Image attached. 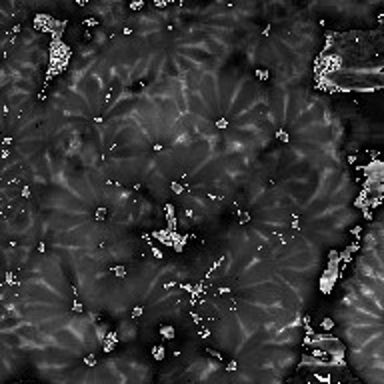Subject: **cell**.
I'll return each mask as SVG.
<instances>
[{
    "label": "cell",
    "mask_w": 384,
    "mask_h": 384,
    "mask_svg": "<svg viewBox=\"0 0 384 384\" xmlns=\"http://www.w3.org/2000/svg\"><path fill=\"white\" fill-rule=\"evenodd\" d=\"M46 250V244L44 242H38V252H44Z\"/></svg>",
    "instance_id": "31"
},
{
    "label": "cell",
    "mask_w": 384,
    "mask_h": 384,
    "mask_svg": "<svg viewBox=\"0 0 384 384\" xmlns=\"http://www.w3.org/2000/svg\"><path fill=\"white\" fill-rule=\"evenodd\" d=\"M142 314H144V306H134L130 316H132V318H138V316H142Z\"/></svg>",
    "instance_id": "14"
},
{
    "label": "cell",
    "mask_w": 384,
    "mask_h": 384,
    "mask_svg": "<svg viewBox=\"0 0 384 384\" xmlns=\"http://www.w3.org/2000/svg\"><path fill=\"white\" fill-rule=\"evenodd\" d=\"M334 326H336V320L334 318H322V320H320V328H322L324 332H330Z\"/></svg>",
    "instance_id": "6"
},
{
    "label": "cell",
    "mask_w": 384,
    "mask_h": 384,
    "mask_svg": "<svg viewBox=\"0 0 384 384\" xmlns=\"http://www.w3.org/2000/svg\"><path fill=\"white\" fill-rule=\"evenodd\" d=\"M206 352H208L210 356L214 358V360H218V362H222V360H224V354H222V352H218L216 348H210V346H208V348H206Z\"/></svg>",
    "instance_id": "10"
},
{
    "label": "cell",
    "mask_w": 384,
    "mask_h": 384,
    "mask_svg": "<svg viewBox=\"0 0 384 384\" xmlns=\"http://www.w3.org/2000/svg\"><path fill=\"white\" fill-rule=\"evenodd\" d=\"M152 254L156 256V258H162V256H164V254H162V250H158L156 246H152Z\"/></svg>",
    "instance_id": "28"
},
{
    "label": "cell",
    "mask_w": 384,
    "mask_h": 384,
    "mask_svg": "<svg viewBox=\"0 0 384 384\" xmlns=\"http://www.w3.org/2000/svg\"><path fill=\"white\" fill-rule=\"evenodd\" d=\"M360 248H362V240H354L350 246H346V250L350 252V254H356V252H360Z\"/></svg>",
    "instance_id": "9"
},
{
    "label": "cell",
    "mask_w": 384,
    "mask_h": 384,
    "mask_svg": "<svg viewBox=\"0 0 384 384\" xmlns=\"http://www.w3.org/2000/svg\"><path fill=\"white\" fill-rule=\"evenodd\" d=\"M216 128H228V120H226V118H218V120H216Z\"/></svg>",
    "instance_id": "20"
},
{
    "label": "cell",
    "mask_w": 384,
    "mask_h": 384,
    "mask_svg": "<svg viewBox=\"0 0 384 384\" xmlns=\"http://www.w3.org/2000/svg\"><path fill=\"white\" fill-rule=\"evenodd\" d=\"M162 150H164L162 142H152V152H162Z\"/></svg>",
    "instance_id": "22"
},
{
    "label": "cell",
    "mask_w": 384,
    "mask_h": 384,
    "mask_svg": "<svg viewBox=\"0 0 384 384\" xmlns=\"http://www.w3.org/2000/svg\"><path fill=\"white\" fill-rule=\"evenodd\" d=\"M302 322H304V326H306V324H310V322H312V316H310V314H304Z\"/></svg>",
    "instance_id": "30"
},
{
    "label": "cell",
    "mask_w": 384,
    "mask_h": 384,
    "mask_svg": "<svg viewBox=\"0 0 384 384\" xmlns=\"http://www.w3.org/2000/svg\"><path fill=\"white\" fill-rule=\"evenodd\" d=\"M254 76L258 78V80H262V82H264V80H270V70L268 68H256L254 70Z\"/></svg>",
    "instance_id": "7"
},
{
    "label": "cell",
    "mask_w": 384,
    "mask_h": 384,
    "mask_svg": "<svg viewBox=\"0 0 384 384\" xmlns=\"http://www.w3.org/2000/svg\"><path fill=\"white\" fill-rule=\"evenodd\" d=\"M106 218V208H98L96 210V220H104Z\"/></svg>",
    "instance_id": "21"
},
{
    "label": "cell",
    "mask_w": 384,
    "mask_h": 384,
    "mask_svg": "<svg viewBox=\"0 0 384 384\" xmlns=\"http://www.w3.org/2000/svg\"><path fill=\"white\" fill-rule=\"evenodd\" d=\"M158 334L162 340H174L176 338V328L172 326V324H162V326L158 328Z\"/></svg>",
    "instance_id": "2"
},
{
    "label": "cell",
    "mask_w": 384,
    "mask_h": 384,
    "mask_svg": "<svg viewBox=\"0 0 384 384\" xmlns=\"http://www.w3.org/2000/svg\"><path fill=\"white\" fill-rule=\"evenodd\" d=\"M338 276H340L338 270L326 268V272L320 276V292H322V294H330L332 288L336 286V278H338Z\"/></svg>",
    "instance_id": "1"
},
{
    "label": "cell",
    "mask_w": 384,
    "mask_h": 384,
    "mask_svg": "<svg viewBox=\"0 0 384 384\" xmlns=\"http://www.w3.org/2000/svg\"><path fill=\"white\" fill-rule=\"evenodd\" d=\"M290 228H292V230H300V228H302V222H300V218H298V214H296V212L292 214V220H290Z\"/></svg>",
    "instance_id": "11"
},
{
    "label": "cell",
    "mask_w": 384,
    "mask_h": 384,
    "mask_svg": "<svg viewBox=\"0 0 384 384\" xmlns=\"http://www.w3.org/2000/svg\"><path fill=\"white\" fill-rule=\"evenodd\" d=\"M238 370V362L236 360H230L228 364H226V372H236Z\"/></svg>",
    "instance_id": "15"
},
{
    "label": "cell",
    "mask_w": 384,
    "mask_h": 384,
    "mask_svg": "<svg viewBox=\"0 0 384 384\" xmlns=\"http://www.w3.org/2000/svg\"><path fill=\"white\" fill-rule=\"evenodd\" d=\"M170 188H172V192H174V194H182V190H184L182 184H178V182H172Z\"/></svg>",
    "instance_id": "18"
},
{
    "label": "cell",
    "mask_w": 384,
    "mask_h": 384,
    "mask_svg": "<svg viewBox=\"0 0 384 384\" xmlns=\"http://www.w3.org/2000/svg\"><path fill=\"white\" fill-rule=\"evenodd\" d=\"M82 362H84V366H88V368H94V366H96V354H94V352L86 354Z\"/></svg>",
    "instance_id": "8"
},
{
    "label": "cell",
    "mask_w": 384,
    "mask_h": 384,
    "mask_svg": "<svg viewBox=\"0 0 384 384\" xmlns=\"http://www.w3.org/2000/svg\"><path fill=\"white\" fill-rule=\"evenodd\" d=\"M274 138H276L280 144H288V140H290V136H288V130L286 128H278L276 132H274Z\"/></svg>",
    "instance_id": "3"
},
{
    "label": "cell",
    "mask_w": 384,
    "mask_h": 384,
    "mask_svg": "<svg viewBox=\"0 0 384 384\" xmlns=\"http://www.w3.org/2000/svg\"><path fill=\"white\" fill-rule=\"evenodd\" d=\"M82 310H84V306L80 304L78 300H76V302H74V304H72V312H76V314H80V312H82Z\"/></svg>",
    "instance_id": "23"
},
{
    "label": "cell",
    "mask_w": 384,
    "mask_h": 384,
    "mask_svg": "<svg viewBox=\"0 0 384 384\" xmlns=\"http://www.w3.org/2000/svg\"><path fill=\"white\" fill-rule=\"evenodd\" d=\"M184 216H186V218H194V210L192 208H184Z\"/></svg>",
    "instance_id": "29"
},
{
    "label": "cell",
    "mask_w": 384,
    "mask_h": 384,
    "mask_svg": "<svg viewBox=\"0 0 384 384\" xmlns=\"http://www.w3.org/2000/svg\"><path fill=\"white\" fill-rule=\"evenodd\" d=\"M152 358L154 360H164V358H166V348H164L162 344H158V346H154L152 348Z\"/></svg>",
    "instance_id": "4"
},
{
    "label": "cell",
    "mask_w": 384,
    "mask_h": 384,
    "mask_svg": "<svg viewBox=\"0 0 384 384\" xmlns=\"http://www.w3.org/2000/svg\"><path fill=\"white\" fill-rule=\"evenodd\" d=\"M152 6H154V8H166V6H170V2H162V0H156Z\"/></svg>",
    "instance_id": "24"
},
{
    "label": "cell",
    "mask_w": 384,
    "mask_h": 384,
    "mask_svg": "<svg viewBox=\"0 0 384 384\" xmlns=\"http://www.w3.org/2000/svg\"><path fill=\"white\" fill-rule=\"evenodd\" d=\"M262 34H264V36H270V34H272V24H270V22L262 28Z\"/></svg>",
    "instance_id": "26"
},
{
    "label": "cell",
    "mask_w": 384,
    "mask_h": 384,
    "mask_svg": "<svg viewBox=\"0 0 384 384\" xmlns=\"http://www.w3.org/2000/svg\"><path fill=\"white\" fill-rule=\"evenodd\" d=\"M236 218H238V222L240 224H248V222L252 220V214L248 212V210H236Z\"/></svg>",
    "instance_id": "5"
},
{
    "label": "cell",
    "mask_w": 384,
    "mask_h": 384,
    "mask_svg": "<svg viewBox=\"0 0 384 384\" xmlns=\"http://www.w3.org/2000/svg\"><path fill=\"white\" fill-rule=\"evenodd\" d=\"M350 234L354 236V240H360L362 238V226L358 224V226H354V228H350Z\"/></svg>",
    "instance_id": "13"
},
{
    "label": "cell",
    "mask_w": 384,
    "mask_h": 384,
    "mask_svg": "<svg viewBox=\"0 0 384 384\" xmlns=\"http://www.w3.org/2000/svg\"><path fill=\"white\" fill-rule=\"evenodd\" d=\"M20 194H22V198H30V196H32V192H30V186H24V188H22V192H20Z\"/></svg>",
    "instance_id": "27"
},
{
    "label": "cell",
    "mask_w": 384,
    "mask_h": 384,
    "mask_svg": "<svg viewBox=\"0 0 384 384\" xmlns=\"http://www.w3.org/2000/svg\"><path fill=\"white\" fill-rule=\"evenodd\" d=\"M6 286L10 284H16V278H14V272H6V282H4Z\"/></svg>",
    "instance_id": "17"
},
{
    "label": "cell",
    "mask_w": 384,
    "mask_h": 384,
    "mask_svg": "<svg viewBox=\"0 0 384 384\" xmlns=\"http://www.w3.org/2000/svg\"><path fill=\"white\" fill-rule=\"evenodd\" d=\"M82 24L84 26H98V18H86L82 20Z\"/></svg>",
    "instance_id": "19"
},
{
    "label": "cell",
    "mask_w": 384,
    "mask_h": 384,
    "mask_svg": "<svg viewBox=\"0 0 384 384\" xmlns=\"http://www.w3.org/2000/svg\"><path fill=\"white\" fill-rule=\"evenodd\" d=\"M144 8V2H130L128 4V10H142Z\"/></svg>",
    "instance_id": "16"
},
{
    "label": "cell",
    "mask_w": 384,
    "mask_h": 384,
    "mask_svg": "<svg viewBox=\"0 0 384 384\" xmlns=\"http://www.w3.org/2000/svg\"><path fill=\"white\" fill-rule=\"evenodd\" d=\"M112 274H114L116 278H124L126 274H128V270H126L124 266H112Z\"/></svg>",
    "instance_id": "12"
},
{
    "label": "cell",
    "mask_w": 384,
    "mask_h": 384,
    "mask_svg": "<svg viewBox=\"0 0 384 384\" xmlns=\"http://www.w3.org/2000/svg\"><path fill=\"white\" fill-rule=\"evenodd\" d=\"M336 258H340L338 250H330V252H328V260H336Z\"/></svg>",
    "instance_id": "25"
}]
</instances>
